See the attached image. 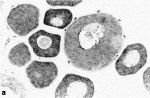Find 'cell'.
<instances>
[{
  "mask_svg": "<svg viewBox=\"0 0 150 98\" xmlns=\"http://www.w3.org/2000/svg\"><path fill=\"white\" fill-rule=\"evenodd\" d=\"M147 57V50L143 45H128L115 62V69L121 76L134 75L145 66Z\"/></svg>",
  "mask_w": 150,
  "mask_h": 98,
  "instance_id": "cell-4",
  "label": "cell"
},
{
  "mask_svg": "<svg viewBox=\"0 0 150 98\" xmlns=\"http://www.w3.org/2000/svg\"><path fill=\"white\" fill-rule=\"evenodd\" d=\"M62 37L43 30H38L29 37V44L37 56L40 57L54 58L60 50Z\"/></svg>",
  "mask_w": 150,
  "mask_h": 98,
  "instance_id": "cell-5",
  "label": "cell"
},
{
  "mask_svg": "<svg viewBox=\"0 0 150 98\" xmlns=\"http://www.w3.org/2000/svg\"><path fill=\"white\" fill-rule=\"evenodd\" d=\"M48 4L52 6H74L80 3L82 1H47Z\"/></svg>",
  "mask_w": 150,
  "mask_h": 98,
  "instance_id": "cell-9",
  "label": "cell"
},
{
  "mask_svg": "<svg viewBox=\"0 0 150 98\" xmlns=\"http://www.w3.org/2000/svg\"><path fill=\"white\" fill-rule=\"evenodd\" d=\"M8 59L12 64L21 67L31 60V55L28 46L24 42L18 43L11 49Z\"/></svg>",
  "mask_w": 150,
  "mask_h": 98,
  "instance_id": "cell-8",
  "label": "cell"
},
{
  "mask_svg": "<svg viewBox=\"0 0 150 98\" xmlns=\"http://www.w3.org/2000/svg\"><path fill=\"white\" fill-rule=\"evenodd\" d=\"M40 16L37 6L29 4L19 5L11 10L7 23L16 34L25 36L39 26Z\"/></svg>",
  "mask_w": 150,
  "mask_h": 98,
  "instance_id": "cell-2",
  "label": "cell"
},
{
  "mask_svg": "<svg viewBox=\"0 0 150 98\" xmlns=\"http://www.w3.org/2000/svg\"><path fill=\"white\" fill-rule=\"evenodd\" d=\"M123 41L122 28L117 19L109 14L95 13L79 17L69 26L64 48L74 67L100 71L112 64Z\"/></svg>",
  "mask_w": 150,
  "mask_h": 98,
  "instance_id": "cell-1",
  "label": "cell"
},
{
  "mask_svg": "<svg viewBox=\"0 0 150 98\" xmlns=\"http://www.w3.org/2000/svg\"><path fill=\"white\" fill-rule=\"evenodd\" d=\"M95 87L88 78L73 74H67L57 87L55 97L90 98L93 96Z\"/></svg>",
  "mask_w": 150,
  "mask_h": 98,
  "instance_id": "cell-3",
  "label": "cell"
},
{
  "mask_svg": "<svg viewBox=\"0 0 150 98\" xmlns=\"http://www.w3.org/2000/svg\"><path fill=\"white\" fill-rule=\"evenodd\" d=\"M26 75L35 88L49 87L58 75L57 67L54 62L34 61L26 69Z\"/></svg>",
  "mask_w": 150,
  "mask_h": 98,
  "instance_id": "cell-6",
  "label": "cell"
},
{
  "mask_svg": "<svg viewBox=\"0 0 150 98\" xmlns=\"http://www.w3.org/2000/svg\"><path fill=\"white\" fill-rule=\"evenodd\" d=\"M73 14L67 9H50L45 13L43 23L46 26L63 29L67 27L73 19Z\"/></svg>",
  "mask_w": 150,
  "mask_h": 98,
  "instance_id": "cell-7",
  "label": "cell"
}]
</instances>
